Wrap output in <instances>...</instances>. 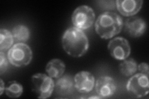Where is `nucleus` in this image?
Wrapping results in <instances>:
<instances>
[{"mask_svg":"<svg viewBox=\"0 0 149 99\" xmlns=\"http://www.w3.org/2000/svg\"><path fill=\"white\" fill-rule=\"evenodd\" d=\"M5 91V86H4V84L3 81V80H0V95H2L3 91Z\"/></svg>","mask_w":149,"mask_h":99,"instance_id":"aec40b11","label":"nucleus"},{"mask_svg":"<svg viewBox=\"0 0 149 99\" xmlns=\"http://www.w3.org/2000/svg\"><path fill=\"white\" fill-rule=\"evenodd\" d=\"M147 29L146 21L138 17H130L124 23V30L131 37H139L145 33Z\"/></svg>","mask_w":149,"mask_h":99,"instance_id":"9d476101","label":"nucleus"},{"mask_svg":"<svg viewBox=\"0 0 149 99\" xmlns=\"http://www.w3.org/2000/svg\"><path fill=\"white\" fill-rule=\"evenodd\" d=\"M12 34L15 42L17 43H24L29 39L31 32L27 26L20 24L13 28Z\"/></svg>","mask_w":149,"mask_h":99,"instance_id":"4468645a","label":"nucleus"},{"mask_svg":"<svg viewBox=\"0 0 149 99\" xmlns=\"http://www.w3.org/2000/svg\"><path fill=\"white\" fill-rule=\"evenodd\" d=\"M119 71L120 73L125 76H131L136 73L137 70V64L135 60L129 58L124 60L119 64Z\"/></svg>","mask_w":149,"mask_h":99,"instance_id":"2eb2a0df","label":"nucleus"},{"mask_svg":"<svg viewBox=\"0 0 149 99\" xmlns=\"http://www.w3.org/2000/svg\"><path fill=\"white\" fill-rule=\"evenodd\" d=\"M118 11L124 16H132L141 9L142 0H118L116 1Z\"/></svg>","mask_w":149,"mask_h":99,"instance_id":"9b49d317","label":"nucleus"},{"mask_svg":"<svg viewBox=\"0 0 149 99\" xmlns=\"http://www.w3.org/2000/svg\"><path fill=\"white\" fill-rule=\"evenodd\" d=\"M74 87L80 93H88L93 91L95 84V78L89 71H83L74 77Z\"/></svg>","mask_w":149,"mask_h":99,"instance_id":"6e6552de","label":"nucleus"},{"mask_svg":"<svg viewBox=\"0 0 149 99\" xmlns=\"http://www.w3.org/2000/svg\"><path fill=\"white\" fill-rule=\"evenodd\" d=\"M45 71L50 77L58 79L65 73V64L61 60L52 59L47 64Z\"/></svg>","mask_w":149,"mask_h":99,"instance_id":"ddd939ff","label":"nucleus"},{"mask_svg":"<svg viewBox=\"0 0 149 99\" xmlns=\"http://www.w3.org/2000/svg\"><path fill=\"white\" fill-rule=\"evenodd\" d=\"M137 69L142 74H145L147 76H148L149 74V67H148V64L147 63H141L138 66Z\"/></svg>","mask_w":149,"mask_h":99,"instance_id":"6ab92c4d","label":"nucleus"},{"mask_svg":"<svg viewBox=\"0 0 149 99\" xmlns=\"http://www.w3.org/2000/svg\"><path fill=\"white\" fill-rule=\"evenodd\" d=\"M123 27V20L117 13L106 11L102 13L95 22V30L101 38L109 39L118 35Z\"/></svg>","mask_w":149,"mask_h":99,"instance_id":"f03ea898","label":"nucleus"},{"mask_svg":"<svg viewBox=\"0 0 149 99\" xmlns=\"http://www.w3.org/2000/svg\"><path fill=\"white\" fill-rule=\"evenodd\" d=\"M63 48L68 55L79 58L85 55L89 48V42L85 33L75 27L68 28L62 39Z\"/></svg>","mask_w":149,"mask_h":99,"instance_id":"f257e3e1","label":"nucleus"},{"mask_svg":"<svg viewBox=\"0 0 149 99\" xmlns=\"http://www.w3.org/2000/svg\"><path fill=\"white\" fill-rule=\"evenodd\" d=\"M89 98H101V97H100V96H98V97H96V96H93V97H89Z\"/></svg>","mask_w":149,"mask_h":99,"instance_id":"412c9836","label":"nucleus"},{"mask_svg":"<svg viewBox=\"0 0 149 99\" xmlns=\"http://www.w3.org/2000/svg\"><path fill=\"white\" fill-rule=\"evenodd\" d=\"M108 48L112 57L117 60L123 61L127 59L130 53L129 42L121 37H116L110 40Z\"/></svg>","mask_w":149,"mask_h":99,"instance_id":"0eeeda50","label":"nucleus"},{"mask_svg":"<svg viewBox=\"0 0 149 99\" xmlns=\"http://www.w3.org/2000/svg\"><path fill=\"white\" fill-rule=\"evenodd\" d=\"M32 90L39 98L50 97L54 91L55 83L52 78L43 73H37L32 76Z\"/></svg>","mask_w":149,"mask_h":99,"instance_id":"20e7f679","label":"nucleus"},{"mask_svg":"<svg viewBox=\"0 0 149 99\" xmlns=\"http://www.w3.org/2000/svg\"><path fill=\"white\" fill-rule=\"evenodd\" d=\"M74 78L71 75L66 74L57 79L55 84V92L58 95L67 96L71 95L74 91Z\"/></svg>","mask_w":149,"mask_h":99,"instance_id":"f8f14e48","label":"nucleus"},{"mask_svg":"<svg viewBox=\"0 0 149 99\" xmlns=\"http://www.w3.org/2000/svg\"><path fill=\"white\" fill-rule=\"evenodd\" d=\"M6 96L10 98L19 97L23 92L22 86L17 81H13L8 83V86L5 87Z\"/></svg>","mask_w":149,"mask_h":99,"instance_id":"f3484780","label":"nucleus"},{"mask_svg":"<svg viewBox=\"0 0 149 99\" xmlns=\"http://www.w3.org/2000/svg\"><path fill=\"white\" fill-rule=\"evenodd\" d=\"M14 39L12 33L7 29H1L0 30V50L6 51L13 46Z\"/></svg>","mask_w":149,"mask_h":99,"instance_id":"dca6fc26","label":"nucleus"},{"mask_svg":"<svg viewBox=\"0 0 149 99\" xmlns=\"http://www.w3.org/2000/svg\"><path fill=\"white\" fill-rule=\"evenodd\" d=\"M95 19V13L88 6L83 5L75 9L72 14V21L74 27L85 30L91 27Z\"/></svg>","mask_w":149,"mask_h":99,"instance_id":"39448f33","label":"nucleus"},{"mask_svg":"<svg viewBox=\"0 0 149 99\" xmlns=\"http://www.w3.org/2000/svg\"><path fill=\"white\" fill-rule=\"evenodd\" d=\"M116 83L111 77L104 76L97 79L95 84L96 92L101 98H109L116 91Z\"/></svg>","mask_w":149,"mask_h":99,"instance_id":"1a4fd4ad","label":"nucleus"},{"mask_svg":"<svg viewBox=\"0 0 149 99\" xmlns=\"http://www.w3.org/2000/svg\"><path fill=\"white\" fill-rule=\"evenodd\" d=\"M9 60L8 56L5 55L3 51H1L0 52V74L2 75L8 69L9 63Z\"/></svg>","mask_w":149,"mask_h":99,"instance_id":"a211bd4d","label":"nucleus"},{"mask_svg":"<svg viewBox=\"0 0 149 99\" xmlns=\"http://www.w3.org/2000/svg\"><path fill=\"white\" fill-rule=\"evenodd\" d=\"M7 56L9 63L16 67L29 64L32 59L31 48L24 43H17L8 50Z\"/></svg>","mask_w":149,"mask_h":99,"instance_id":"7ed1b4c3","label":"nucleus"},{"mask_svg":"<svg viewBox=\"0 0 149 99\" xmlns=\"http://www.w3.org/2000/svg\"><path fill=\"white\" fill-rule=\"evenodd\" d=\"M126 88L129 93L134 97H145L149 92L148 76L142 73L134 75L128 81Z\"/></svg>","mask_w":149,"mask_h":99,"instance_id":"423d86ee","label":"nucleus"}]
</instances>
